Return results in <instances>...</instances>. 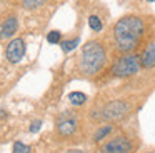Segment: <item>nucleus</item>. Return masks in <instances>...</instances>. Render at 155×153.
I'll list each match as a JSON object with an SVG mask.
<instances>
[{"instance_id":"17","label":"nucleus","mask_w":155,"mask_h":153,"mask_svg":"<svg viewBox=\"0 0 155 153\" xmlns=\"http://www.w3.org/2000/svg\"><path fill=\"white\" fill-rule=\"evenodd\" d=\"M40 126H42V122H40V120H35V122H32L28 132H30V133H37L38 130H40Z\"/></svg>"},{"instance_id":"3","label":"nucleus","mask_w":155,"mask_h":153,"mask_svg":"<svg viewBox=\"0 0 155 153\" xmlns=\"http://www.w3.org/2000/svg\"><path fill=\"white\" fill-rule=\"evenodd\" d=\"M130 112V103L124 102V100H114L108 102L107 105H104L98 112V115H95L100 120H108V122H115V120H122L127 113Z\"/></svg>"},{"instance_id":"6","label":"nucleus","mask_w":155,"mask_h":153,"mask_svg":"<svg viewBox=\"0 0 155 153\" xmlns=\"http://www.w3.org/2000/svg\"><path fill=\"white\" fill-rule=\"evenodd\" d=\"M77 125H78L77 118H75L70 112H65L60 115V118H58V122H57V130L62 136H70L77 132Z\"/></svg>"},{"instance_id":"5","label":"nucleus","mask_w":155,"mask_h":153,"mask_svg":"<svg viewBox=\"0 0 155 153\" xmlns=\"http://www.w3.org/2000/svg\"><path fill=\"white\" fill-rule=\"evenodd\" d=\"M25 55V42L24 38H14L5 48V57L10 63H18Z\"/></svg>"},{"instance_id":"4","label":"nucleus","mask_w":155,"mask_h":153,"mask_svg":"<svg viewBox=\"0 0 155 153\" xmlns=\"http://www.w3.org/2000/svg\"><path fill=\"white\" fill-rule=\"evenodd\" d=\"M140 57L137 55H125L115 62L112 67V73L115 76H132L140 70Z\"/></svg>"},{"instance_id":"8","label":"nucleus","mask_w":155,"mask_h":153,"mask_svg":"<svg viewBox=\"0 0 155 153\" xmlns=\"http://www.w3.org/2000/svg\"><path fill=\"white\" fill-rule=\"evenodd\" d=\"M18 28V22L15 17H8L7 20H4V23L0 25V38H10Z\"/></svg>"},{"instance_id":"13","label":"nucleus","mask_w":155,"mask_h":153,"mask_svg":"<svg viewBox=\"0 0 155 153\" xmlns=\"http://www.w3.org/2000/svg\"><path fill=\"white\" fill-rule=\"evenodd\" d=\"M78 43H80V38L65 40V42H62V50H64V52H70V50H74L75 47H78Z\"/></svg>"},{"instance_id":"9","label":"nucleus","mask_w":155,"mask_h":153,"mask_svg":"<svg viewBox=\"0 0 155 153\" xmlns=\"http://www.w3.org/2000/svg\"><path fill=\"white\" fill-rule=\"evenodd\" d=\"M140 65L143 67V68H152V67H155V42L148 43V47L143 50V53H142V57H140Z\"/></svg>"},{"instance_id":"15","label":"nucleus","mask_w":155,"mask_h":153,"mask_svg":"<svg viewBox=\"0 0 155 153\" xmlns=\"http://www.w3.org/2000/svg\"><path fill=\"white\" fill-rule=\"evenodd\" d=\"M14 153H30V146L22 143V142H15L14 143Z\"/></svg>"},{"instance_id":"7","label":"nucleus","mask_w":155,"mask_h":153,"mask_svg":"<svg viewBox=\"0 0 155 153\" xmlns=\"http://www.w3.org/2000/svg\"><path fill=\"white\" fill-rule=\"evenodd\" d=\"M132 150V143L125 136H117V138L107 142L102 146V153H128Z\"/></svg>"},{"instance_id":"18","label":"nucleus","mask_w":155,"mask_h":153,"mask_svg":"<svg viewBox=\"0 0 155 153\" xmlns=\"http://www.w3.org/2000/svg\"><path fill=\"white\" fill-rule=\"evenodd\" d=\"M147 153H155V151H147Z\"/></svg>"},{"instance_id":"19","label":"nucleus","mask_w":155,"mask_h":153,"mask_svg":"<svg viewBox=\"0 0 155 153\" xmlns=\"http://www.w3.org/2000/svg\"><path fill=\"white\" fill-rule=\"evenodd\" d=\"M148 2H153V0H148Z\"/></svg>"},{"instance_id":"14","label":"nucleus","mask_w":155,"mask_h":153,"mask_svg":"<svg viewBox=\"0 0 155 153\" xmlns=\"http://www.w3.org/2000/svg\"><path fill=\"white\" fill-rule=\"evenodd\" d=\"M88 25H90V28L94 30V32H100L102 30V20L98 18L97 15H92L90 18H88Z\"/></svg>"},{"instance_id":"16","label":"nucleus","mask_w":155,"mask_h":153,"mask_svg":"<svg viewBox=\"0 0 155 153\" xmlns=\"http://www.w3.org/2000/svg\"><path fill=\"white\" fill-rule=\"evenodd\" d=\"M60 38H62V33L58 32V30H52V32H48V35H47V40L50 43H58Z\"/></svg>"},{"instance_id":"1","label":"nucleus","mask_w":155,"mask_h":153,"mask_svg":"<svg viewBox=\"0 0 155 153\" xmlns=\"http://www.w3.org/2000/svg\"><path fill=\"white\" fill-rule=\"evenodd\" d=\"M143 22L138 17H124L114 27L115 45L120 52H132L143 35Z\"/></svg>"},{"instance_id":"10","label":"nucleus","mask_w":155,"mask_h":153,"mask_svg":"<svg viewBox=\"0 0 155 153\" xmlns=\"http://www.w3.org/2000/svg\"><path fill=\"white\" fill-rule=\"evenodd\" d=\"M68 102L75 106L84 105V103L87 102V95L82 93V92H72V93H68Z\"/></svg>"},{"instance_id":"11","label":"nucleus","mask_w":155,"mask_h":153,"mask_svg":"<svg viewBox=\"0 0 155 153\" xmlns=\"http://www.w3.org/2000/svg\"><path fill=\"white\" fill-rule=\"evenodd\" d=\"M112 132V126L110 125H105V126H100V128L95 132V135H94V140L95 142H100V140H104L105 136L108 135V133Z\"/></svg>"},{"instance_id":"2","label":"nucleus","mask_w":155,"mask_h":153,"mask_svg":"<svg viewBox=\"0 0 155 153\" xmlns=\"http://www.w3.org/2000/svg\"><path fill=\"white\" fill-rule=\"evenodd\" d=\"M107 60L105 48L100 42H88L82 48V58H80V70L85 75H95L102 70Z\"/></svg>"},{"instance_id":"12","label":"nucleus","mask_w":155,"mask_h":153,"mask_svg":"<svg viewBox=\"0 0 155 153\" xmlns=\"http://www.w3.org/2000/svg\"><path fill=\"white\" fill-rule=\"evenodd\" d=\"M45 2H47V0H22V5H24V8H27V10H34V8L42 7Z\"/></svg>"}]
</instances>
